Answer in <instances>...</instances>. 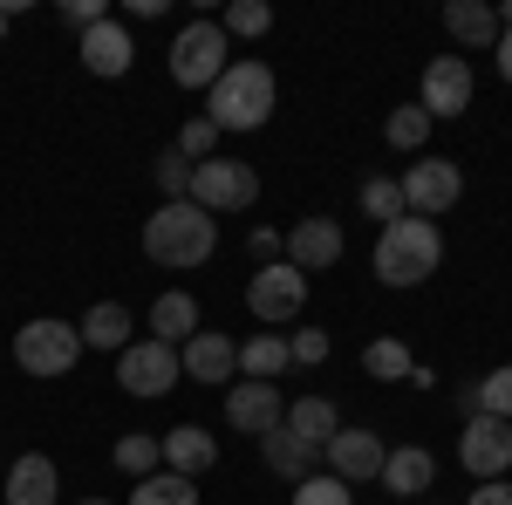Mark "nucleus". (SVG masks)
I'll list each match as a JSON object with an SVG mask.
<instances>
[{
  "mask_svg": "<svg viewBox=\"0 0 512 505\" xmlns=\"http://www.w3.org/2000/svg\"><path fill=\"white\" fill-rule=\"evenodd\" d=\"M212 246H219V219L198 212L192 198H171V205H158V212L144 219V253H151L158 267H205Z\"/></svg>",
  "mask_w": 512,
  "mask_h": 505,
  "instance_id": "obj_1",
  "label": "nucleus"
},
{
  "mask_svg": "<svg viewBox=\"0 0 512 505\" xmlns=\"http://www.w3.org/2000/svg\"><path fill=\"white\" fill-rule=\"evenodd\" d=\"M274 103H280L274 69H267V62H253V55H239L233 69L212 82L205 123H212V130H260V123L274 117Z\"/></svg>",
  "mask_w": 512,
  "mask_h": 505,
  "instance_id": "obj_2",
  "label": "nucleus"
},
{
  "mask_svg": "<svg viewBox=\"0 0 512 505\" xmlns=\"http://www.w3.org/2000/svg\"><path fill=\"white\" fill-rule=\"evenodd\" d=\"M437 267H444L437 219H396V226H383V239H376V280L383 287H424Z\"/></svg>",
  "mask_w": 512,
  "mask_h": 505,
  "instance_id": "obj_3",
  "label": "nucleus"
},
{
  "mask_svg": "<svg viewBox=\"0 0 512 505\" xmlns=\"http://www.w3.org/2000/svg\"><path fill=\"white\" fill-rule=\"evenodd\" d=\"M14 362L41 376V383H55V376H69L82 362V335L76 321H55V314H35V321H21L14 328Z\"/></svg>",
  "mask_w": 512,
  "mask_h": 505,
  "instance_id": "obj_4",
  "label": "nucleus"
},
{
  "mask_svg": "<svg viewBox=\"0 0 512 505\" xmlns=\"http://www.w3.org/2000/svg\"><path fill=\"white\" fill-rule=\"evenodd\" d=\"M233 69V41L219 21H185L171 41V82L178 89H212V82Z\"/></svg>",
  "mask_w": 512,
  "mask_h": 505,
  "instance_id": "obj_5",
  "label": "nucleus"
},
{
  "mask_svg": "<svg viewBox=\"0 0 512 505\" xmlns=\"http://www.w3.org/2000/svg\"><path fill=\"white\" fill-rule=\"evenodd\" d=\"M260 198V171L246 164V157H205V164H192V205L198 212H246Z\"/></svg>",
  "mask_w": 512,
  "mask_h": 505,
  "instance_id": "obj_6",
  "label": "nucleus"
},
{
  "mask_svg": "<svg viewBox=\"0 0 512 505\" xmlns=\"http://www.w3.org/2000/svg\"><path fill=\"white\" fill-rule=\"evenodd\" d=\"M403 205H410V219H444L458 198H465V171L451 164V157H417L403 178Z\"/></svg>",
  "mask_w": 512,
  "mask_h": 505,
  "instance_id": "obj_7",
  "label": "nucleus"
},
{
  "mask_svg": "<svg viewBox=\"0 0 512 505\" xmlns=\"http://www.w3.org/2000/svg\"><path fill=\"white\" fill-rule=\"evenodd\" d=\"M246 308H253V321H267V328H287L294 314L308 308V273L287 267V260L260 267L253 280H246Z\"/></svg>",
  "mask_w": 512,
  "mask_h": 505,
  "instance_id": "obj_8",
  "label": "nucleus"
},
{
  "mask_svg": "<svg viewBox=\"0 0 512 505\" xmlns=\"http://www.w3.org/2000/svg\"><path fill=\"white\" fill-rule=\"evenodd\" d=\"M178 376H185V362L171 342H130L117 355V383L130 396H164V389H178Z\"/></svg>",
  "mask_w": 512,
  "mask_h": 505,
  "instance_id": "obj_9",
  "label": "nucleus"
},
{
  "mask_svg": "<svg viewBox=\"0 0 512 505\" xmlns=\"http://www.w3.org/2000/svg\"><path fill=\"white\" fill-rule=\"evenodd\" d=\"M458 465L472 471L478 485L506 478V471H512V424H506V417H472L465 437H458Z\"/></svg>",
  "mask_w": 512,
  "mask_h": 505,
  "instance_id": "obj_10",
  "label": "nucleus"
},
{
  "mask_svg": "<svg viewBox=\"0 0 512 505\" xmlns=\"http://www.w3.org/2000/svg\"><path fill=\"white\" fill-rule=\"evenodd\" d=\"M472 62H465V55H437L431 69H424V96H417V110H424V117H465V110H472Z\"/></svg>",
  "mask_w": 512,
  "mask_h": 505,
  "instance_id": "obj_11",
  "label": "nucleus"
},
{
  "mask_svg": "<svg viewBox=\"0 0 512 505\" xmlns=\"http://www.w3.org/2000/svg\"><path fill=\"white\" fill-rule=\"evenodd\" d=\"M321 458H328V471H335L342 485H369V478H383V458H390V451H383L376 430H349V424H342L335 437H328Z\"/></svg>",
  "mask_w": 512,
  "mask_h": 505,
  "instance_id": "obj_12",
  "label": "nucleus"
},
{
  "mask_svg": "<svg viewBox=\"0 0 512 505\" xmlns=\"http://www.w3.org/2000/svg\"><path fill=\"white\" fill-rule=\"evenodd\" d=\"M226 424L246 430V437L280 430L287 424V396H280V383H233L226 389Z\"/></svg>",
  "mask_w": 512,
  "mask_h": 505,
  "instance_id": "obj_13",
  "label": "nucleus"
},
{
  "mask_svg": "<svg viewBox=\"0 0 512 505\" xmlns=\"http://www.w3.org/2000/svg\"><path fill=\"white\" fill-rule=\"evenodd\" d=\"M280 253H287V267H301V273H328L342 253H349V239H342L335 219H301L294 233L280 239Z\"/></svg>",
  "mask_w": 512,
  "mask_h": 505,
  "instance_id": "obj_14",
  "label": "nucleus"
},
{
  "mask_svg": "<svg viewBox=\"0 0 512 505\" xmlns=\"http://www.w3.org/2000/svg\"><path fill=\"white\" fill-rule=\"evenodd\" d=\"M76 48H82V69L89 76H130V62H137V41H130V28H123L117 14L96 21V28H82Z\"/></svg>",
  "mask_w": 512,
  "mask_h": 505,
  "instance_id": "obj_15",
  "label": "nucleus"
},
{
  "mask_svg": "<svg viewBox=\"0 0 512 505\" xmlns=\"http://www.w3.org/2000/svg\"><path fill=\"white\" fill-rule=\"evenodd\" d=\"M178 362H185V376H192V383H212V389L239 376V349L219 335V328H198L192 342L178 349Z\"/></svg>",
  "mask_w": 512,
  "mask_h": 505,
  "instance_id": "obj_16",
  "label": "nucleus"
},
{
  "mask_svg": "<svg viewBox=\"0 0 512 505\" xmlns=\"http://www.w3.org/2000/svg\"><path fill=\"white\" fill-rule=\"evenodd\" d=\"M55 499H62V471H55V458L21 451V458L7 465V499L0 505H55Z\"/></svg>",
  "mask_w": 512,
  "mask_h": 505,
  "instance_id": "obj_17",
  "label": "nucleus"
},
{
  "mask_svg": "<svg viewBox=\"0 0 512 505\" xmlns=\"http://www.w3.org/2000/svg\"><path fill=\"white\" fill-rule=\"evenodd\" d=\"M158 444H164V471H178V478H198V471L219 465V437L205 424H178V430H164Z\"/></svg>",
  "mask_w": 512,
  "mask_h": 505,
  "instance_id": "obj_18",
  "label": "nucleus"
},
{
  "mask_svg": "<svg viewBox=\"0 0 512 505\" xmlns=\"http://www.w3.org/2000/svg\"><path fill=\"white\" fill-rule=\"evenodd\" d=\"M192 335H198V301L185 294V287L158 294V301H151V342H171V349H185Z\"/></svg>",
  "mask_w": 512,
  "mask_h": 505,
  "instance_id": "obj_19",
  "label": "nucleus"
},
{
  "mask_svg": "<svg viewBox=\"0 0 512 505\" xmlns=\"http://www.w3.org/2000/svg\"><path fill=\"white\" fill-rule=\"evenodd\" d=\"M444 35L458 48H499V14L485 0H451L444 7Z\"/></svg>",
  "mask_w": 512,
  "mask_h": 505,
  "instance_id": "obj_20",
  "label": "nucleus"
},
{
  "mask_svg": "<svg viewBox=\"0 0 512 505\" xmlns=\"http://www.w3.org/2000/svg\"><path fill=\"white\" fill-rule=\"evenodd\" d=\"M130 328H137V321H130V308H117V301H96V308L76 321L82 349H103V355H110V349H117V355L130 349Z\"/></svg>",
  "mask_w": 512,
  "mask_h": 505,
  "instance_id": "obj_21",
  "label": "nucleus"
},
{
  "mask_svg": "<svg viewBox=\"0 0 512 505\" xmlns=\"http://www.w3.org/2000/svg\"><path fill=\"white\" fill-rule=\"evenodd\" d=\"M431 478H437V458H431V451H417V444H403V451L383 458V492H396V499L431 492Z\"/></svg>",
  "mask_w": 512,
  "mask_h": 505,
  "instance_id": "obj_22",
  "label": "nucleus"
},
{
  "mask_svg": "<svg viewBox=\"0 0 512 505\" xmlns=\"http://www.w3.org/2000/svg\"><path fill=\"white\" fill-rule=\"evenodd\" d=\"M260 458H267V471H274V478H294V485H301V478H308V471H315V444H301V437H294V430L280 424V430H267V437H260Z\"/></svg>",
  "mask_w": 512,
  "mask_h": 505,
  "instance_id": "obj_23",
  "label": "nucleus"
},
{
  "mask_svg": "<svg viewBox=\"0 0 512 505\" xmlns=\"http://www.w3.org/2000/svg\"><path fill=\"white\" fill-rule=\"evenodd\" d=\"M287 430H294L301 444H315V451H328V437L342 430V410H335L328 396H301V403H287Z\"/></svg>",
  "mask_w": 512,
  "mask_h": 505,
  "instance_id": "obj_24",
  "label": "nucleus"
},
{
  "mask_svg": "<svg viewBox=\"0 0 512 505\" xmlns=\"http://www.w3.org/2000/svg\"><path fill=\"white\" fill-rule=\"evenodd\" d=\"M287 369H294V355H287L280 335H253V342H239V376H246V383H280Z\"/></svg>",
  "mask_w": 512,
  "mask_h": 505,
  "instance_id": "obj_25",
  "label": "nucleus"
},
{
  "mask_svg": "<svg viewBox=\"0 0 512 505\" xmlns=\"http://www.w3.org/2000/svg\"><path fill=\"white\" fill-rule=\"evenodd\" d=\"M130 505H198V485L178 478V471H151V478H137Z\"/></svg>",
  "mask_w": 512,
  "mask_h": 505,
  "instance_id": "obj_26",
  "label": "nucleus"
},
{
  "mask_svg": "<svg viewBox=\"0 0 512 505\" xmlns=\"http://www.w3.org/2000/svg\"><path fill=\"white\" fill-rule=\"evenodd\" d=\"M158 465H164V444L151 437V430H123V437H117V471H130V478H151Z\"/></svg>",
  "mask_w": 512,
  "mask_h": 505,
  "instance_id": "obj_27",
  "label": "nucleus"
},
{
  "mask_svg": "<svg viewBox=\"0 0 512 505\" xmlns=\"http://www.w3.org/2000/svg\"><path fill=\"white\" fill-rule=\"evenodd\" d=\"M465 403H472V417H506V424H512V362H506V369H492L478 389H465Z\"/></svg>",
  "mask_w": 512,
  "mask_h": 505,
  "instance_id": "obj_28",
  "label": "nucleus"
},
{
  "mask_svg": "<svg viewBox=\"0 0 512 505\" xmlns=\"http://www.w3.org/2000/svg\"><path fill=\"white\" fill-rule=\"evenodd\" d=\"M383 144H390V151H424V144H431V117H424L417 103L390 110V123H383Z\"/></svg>",
  "mask_w": 512,
  "mask_h": 505,
  "instance_id": "obj_29",
  "label": "nucleus"
},
{
  "mask_svg": "<svg viewBox=\"0 0 512 505\" xmlns=\"http://www.w3.org/2000/svg\"><path fill=\"white\" fill-rule=\"evenodd\" d=\"M362 369H369L376 383H410V369H417V362H410V349H403V342H390V335H383V342H369V349H362Z\"/></svg>",
  "mask_w": 512,
  "mask_h": 505,
  "instance_id": "obj_30",
  "label": "nucleus"
},
{
  "mask_svg": "<svg viewBox=\"0 0 512 505\" xmlns=\"http://www.w3.org/2000/svg\"><path fill=\"white\" fill-rule=\"evenodd\" d=\"M362 212H369L376 226H396V219H410V205H403V185H396V178H369V185H362Z\"/></svg>",
  "mask_w": 512,
  "mask_h": 505,
  "instance_id": "obj_31",
  "label": "nucleus"
},
{
  "mask_svg": "<svg viewBox=\"0 0 512 505\" xmlns=\"http://www.w3.org/2000/svg\"><path fill=\"white\" fill-rule=\"evenodd\" d=\"M219 28H226V41H253V35H267V28H274V7H267V0H233Z\"/></svg>",
  "mask_w": 512,
  "mask_h": 505,
  "instance_id": "obj_32",
  "label": "nucleus"
},
{
  "mask_svg": "<svg viewBox=\"0 0 512 505\" xmlns=\"http://www.w3.org/2000/svg\"><path fill=\"white\" fill-rule=\"evenodd\" d=\"M294 505H355V485H342L335 471H308L294 485Z\"/></svg>",
  "mask_w": 512,
  "mask_h": 505,
  "instance_id": "obj_33",
  "label": "nucleus"
},
{
  "mask_svg": "<svg viewBox=\"0 0 512 505\" xmlns=\"http://www.w3.org/2000/svg\"><path fill=\"white\" fill-rule=\"evenodd\" d=\"M158 192H164V205L171 198H192V157H178V151L158 157Z\"/></svg>",
  "mask_w": 512,
  "mask_h": 505,
  "instance_id": "obj_34",
  "label": "nucleus"
},
{
  "mask_svg": "<svg viewBox=\"0 0 512 505\" xmlns=\"http://www.w3.org/2000/svg\"><path fill=\"white\" fill-rule=\"evenodd\" d=\"M178 157H192V164H205V157H219V130L205 117H192L185 130H178Z\"/></svg>",
  "mask_w": 512,
  "mask_h": 505,
  "instance_id": "obj_35",
  "label": "nucleus"
},
{
  "mask_svg": "<svg viewBox=\"0 0 512 505\" xmlns=\"http://www.w3.org/2000/svg\"><path fill=\"white\" fill-rule=\"evenodd\" d=\"M287 355H294L301 369H315V362H328V335H321V328H301V335L287 342Z\"/></svg>",
  "mask_w": 512,
  "mask_h": 505,
  "instance_id": "obj_36",
  "label": "nucleus"
},
{
  "mask_svg": "<svg viewBox=\"0 0 512 505\" xmlns=\"http://www.w3.org/2000/svg\"><path fill=\"white\" fill-rule=\"evenodd\" d=\"M62 21H69V28H96V21H110V7H103V0H69V7H62Z\"/></svg>",
  "mask_w": 512,
  "mask_h": 505,
  "instance_id": "obj_37",
  "label": "nucleus"
},
{
  "mask_svg": "<svg viewBox=\"0 0 512 505\" xmlns=\"http://www.w3.org/2000/svg\"><path fill=\"white\" fill-rule=\"evenodd\" d=\"M465 505H512V478H492V485H478Z\"/></svg>",
  "mask_w": 512,
  "mask_h": 505,
  "instance_id": "obj_38",
  "label": "nucleus"
},
{
  "mask_svg": "<svg viewBox=\"0 0 512 505\" xmlns=\"http://www.w3.org/2000/svg\"><path fill=\"white\" fill-rule=\"evenodd\" d=\"M246 246H253V260H260V267H274V260H280V233H267V226L246 239Z\"/></svg>",
  "mask_w": 512,
  "mask_h": 505,
  "instance_id": "obj_39",
  "label": "nucleus"
},
{
  "mask_svg": "<svg viewBox=\"0 0 512 505\" xmlns=\"http://www.w3.org/2000/svg\"><path fill=\"white\" fill-rule=\"evenodd\" d=\"M492 55H499V76L512 82V28H506V35H499V48H492Z\"/></svg>",
  "mask_w": 512,
  "mask_h": 505,
  "instance_id": "obj_40",
  "label": "nucleus"
},
{
  "mask_svg": "<svg viewBox=\"0 0 512 505\" xmlns=\"http://www.w3.org/2000/svg\"><path fill=\"white\" fill-rule=\"evenodd\" d=\"M492 14H499V35H506V28H512V0H499V7H492Z\"/></svg>",
  "mask_w": 512,
  "mask_h": 505,
  "instance_id": "obj_41",
  "label": "nucleus"
},
{
  "mask_svg": "<svg viewBox=\"0 0 512 505\" xmlns=\"http://www.w3.org/2000/svg\"><path fill=\"white\" fill-rule=\"evenodd\" d=\"M7 28H14V7H0V35H7Z\"/></svg>",
  "mask_w": 512,
  "mask_h": 505,
  "instance_id": "obj_42",
  "label": "nucleus"
},
{
  "mask_svg": "<svg viewBox=\"0 0 512 505\" xmlns=\"http://www.w3.org/2000/svg\"><path fill=\"white\" fill-rule=\"evenodd\" d=\"M82 505H110V499H82Z\"/></svg>",
  "mask_w": 512,
  "mask_h": 505,
  "instance_id": "obj_43",
  "label": "nucleus"
}]
</instances>
